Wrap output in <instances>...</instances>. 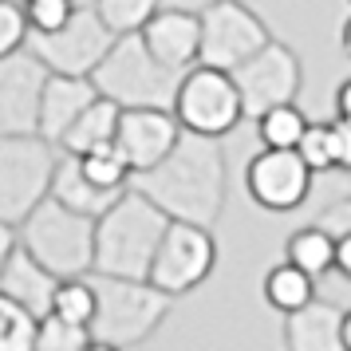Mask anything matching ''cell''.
Segmentation results:
<instances>
[{
	"mask_svg": "<svg viewBox=\"0 0 351 351\" xmlns=\"http://www.w3.org/2000/svg\"><path fill=\"white\" fill-rule=\"evenodd\" d=\"M143 190L170 221L213 225L225 209V154L217 138L182 130L174 150L130 182Z\"/></svg>",
	"mask_w": 351,
	"mask_h": 351,
	"instance_id": "obj_1",
	"label": "cell"
},
{
	"mask_svg": "<svg viewBox=\"0 0 351 351\" xmlns=\"http://www.w3.org/2000/svg\"><path fill=\"white\" fill-rule=\"evenodd\" d=\"M91 348V328L83 324H71V319L56 316H40V328H36V351H83Z\"/></svg>",
	"mask_w": 351,
	"mask_h": 351,
	"instance_id": "obj_27",
	"label": "cell"
},
{
	"mask_svg": "<svg viewBox=\"0 0 351 351\" xmlns=\"http://www.w3.org/2000/svg\"><path fill=\"white\" fill-rule=\"evenodd\" d=\"M51 197L60 202V206L75 209V213H87V217H99V213H107L114 206V197L119 193L111 190H99L91 178L83 174V166L75 154H67L60 150V162H56V174H51Z\"/></svg>",
	"mask_w": 351,
	"mask_h": 351,
	"instance_id": "obj_19",
	"label": "cell"
},
{
	"mask_svg": "<svg viewBox=\"0 0 351 351\" xmlns=\"http://www.w3.org/2000/svg\"><path fill=\"white\" fill-rule=\"evenodd\" d=\"M285 261L300 265L304 272H312V276L319 280L324 272L335 269V237L324 229V225H308V229H300V233L288 237Z\"/></svg>",
	"mask_w": 351,
	"mask_h": 351,
	"instance_id": "obj_22",
	"label": "cell"
},
{
	"mask_svg": "<svg viewBox=\"0 0 351 351\" xmlns=\"http://www.w3.org/2000/svg\"><path fill=\"white\" fill-rule=\"evenodd\" d=\"M332 158H335V170H348L351 174V123L348 119H335L332 123Z\"/></svg>",
	"mask_w": 351,
	"mask_h": 351,
	"instance_id": "obj_32",
	"label": "cell"
},
{
	"mask_svg": "<svg viewBox=\"0 0 351 351\" xmlns=\"http://www.w3.org/2000/svg\"><path fill=\"white\" fill-rule=\"evenodd\" d=\"M343 348L351 351V308L343 312Z\"/></svg>",
	"mask_w": 351,
	"mask_h": 351,
	"instance_id": "obj_38",
	"label": "cell"
},
{
	"mask_svg": "<svg viewBox=\"0 0 351 351\" xmlns=\"http://www.w3.org/2000/svg\"><path fill=\"white\" fill-rule=\"evenodd\" d=\"M296 154L308 162L312 174H324V170H335L332 158V123H308V130L296 143Z\"/></svg>",
	"mask_w": 351,
	"mask_h": 351,
	"instance_id": "obj_29",
	"label": "cell"
},
{
	"mask_svg": "<svg viewBox=\"0 0 351 351\" xmlns=\"http://www.w3.org/2000/svg\"><path fill=\"white\" fill-rule=\"evenodd\" d=\"M99 99V87L91 75H60L51 71L44 83V99H40V134L48 143L60 146V138L67 134V127L80 119L91 103Z\"/></svg>",
	"mask_w": 351,
	"mask_h": 351,
	"instance_id": "obj_16",
	"label": "cell"
},
{
	"mask_svg": "<svg viewBox=\"0 0 351 351\" xmlns=\"http://www.w3.org/2000/svg\"><path fill=\"white\" fill-rule=\"evenodd\" d=\"M119 103L107 95H99L87 111L67 127V134L60 138V150L67 154H87V150H95V146H107L114 143V130H119Z\"/></svg>",
	"mask_w": 351,
	"mask_h": 351,
	"instance_id": "obj_20",
	"label": "cell"
},
{
	"mask_svg": "<svg viewBox=\"0 0 351 351\" xmlns=\"http://www.w3.org/2000/svg\"><path fill=\"white\" fill-rule=\"evenodd\" d=\"M217 265V241L209 233V225L193 221H170L158 241V253L150 265V285L162 288L166 296H182L206 285V276Z\"/></svg>",
	"mask_w": 351,
	"mask_h": 351,
	"instance_id": "obj_9",
	"label": "cell"
},
{
	"mask_svg": "<svg viewBox=\"0 0 351 351\" xmlns=\"http://www.w3.org/2000/svg\"><path fill=\"white\" fill-rule=\"evenodd\" d=\"M312 170L308 162L288 150V146H265L261 154L249 158L245 166V190L261 209H272V213H292L308 202V190H312Z\"/></svg>",
	"mask_w": 351,
	"mask_h": 351,
	"instance_id": "obj_12",
	"label": "cell"
},
{
	"mask_svg": "<svg viewBox=\"0 0 351 351\" xmlns=\"http://www.w3.org/2000/svg\"><path fill=\"white\" fill-rule=\"evenodd\" d=\"M166 225H170V217L143 190L127 186L114 197V206L95 217V261H91V272L146 280Z\"/></svg>",
	"mask_w": 351,
	"mask_h": 351,
	"instance_id": "obj_2",
	"label": "cell"
},
{
	"mask_svg": "<svg viewBox=\"0 0 351 351\" xmlns=\"http://www.w3.org/2000/svg\"><path fill=\"white\" fill-rule=\"evenodd\" d=\"M91 8L103 16V24L114 36H123V32H143V24L158 12V0H95Z\"/></svg>",
	"mask_w": 351,
	"mask_h": 351,
	"instance_id": "obj_28",
	"label": "cell"
},
{
	"mask_svg": "<svg viewBox=\"0 0 351 351\" xmlns=\"http://www.w3.org/2000/svg\"><path fill=\"white\" fill-rule=\"evenodd\" d=\"M332 237H339V233H351V197H343V202H335V206H328L324 213H319V221Z\"/></svg>",
	"mask_w": 351,
	"mask_h": 351,
	"instance_id": "obj_33",
	"label": "cell"
},
{
	"mask_svg": "<svg viewBox=\"0 0 351 351\" xmlns=\"http://www.w3.org/2000/svg\"><path fill=\"white\" fill-rule=\"evenodd\" d=\"M60 276L51 269H44L24 245H16V253L8 256V265L0 269V292H8L12 300H20L32 316H48L51 296H56Z\"/></svg>",
	"mask_w": 351,
	"mask_h": 351,
	"instance_id": "obj_18",
	"label": "cell"
},
{
	"mask_svg": "<svg viewBox=\"0 0 351 351\" xmlns=\"http://www.w3.org/2000/svg\"><path fill=\"white\" fill-rule=\"evenodd\" d=\"M233 83L241 91L245 119H261L269 107H280V103L296 99V91H300V60L288 44L269 40L253 60H245L233 71Z\"/></svg>",
	"mask_w": 351,
	"mask_h": 351,
	"instance_id": "obj_11",
	"label": "cell"
},
{
	"mask_svg": "<svg viewBox=\"0 0 351 351\" xmlns=\"http://www.w3.org/2000/svg\"><path fill=\"white\" fill-rule=\"evenodd\" d=\"M75 158H80L83 174L91 178L99 190L123 193V190H127V182L134 178V174H130V166H127V158H123V150H119L114 143L95 146V150H87V154H75Z\"/></svg>",
	"mask_w": 351,
	"mask_h": 351,
	"instance_id": "obj_24",
	"label": "cell"
},
{
	"mask_svg": "<svg viewBox=\"0 0 351 351\" xmlns=\"http://www.w3.org/2000/svg\"><path fill=\"white\" fill-rule=\"evenodd\" d=\"M114 44V32L103 24L95 8H75L71 20L56 32H28V48L60 75H91L99 60Z\"/></svg>",
	"mask_w": 351,
	"mask_h": 351,
	"instance_id": "obj_10",
	"label": "cell"
},
{
	"mask_svg": "<svg viewBox=\"0 0 351 351\" xmlns=\"http://www.w3.org/2000/svg\"><path fill=\"white\" fill-rule=\"evenodd\" d=\"M16 233H20V245L44 269L56 272L60 280L91 272V261H95V217L60 206L51 193L16 225Z\"/></svg>",
	"mask_w": 351,
	"mask_h": 351,
	"instance_id": "obj_5",
	"label": "cell"
},
{
	"mask_svg": "<svg viewBox=\"0 0 351 351\" xmlns=\"http://www.w3.org/2000/svg\"><path fill=\"white\" fill-rule=\"evenodd\" d=\"M174 114L182 130L209 134V138H225L229 130H237L241 119H245V107H241V91L233 83V71L206 67V64L186 67L174 91Z\"/></svg>",
	"mask_w": 351,
	"mask_h": 351,
	"instance_id": "obj_7",
	"label": "cell"
},
{
	"mask_svg": "<svg viewBox=\"0 0 351 351\" xmlns=\"http://www.w3.org/2000/svg\"><path fill=\"white\" fill-rule=\"evenodd\" d=\"M339 48H343V56L351 60V16L343 20V32H339Z\"/></svg>",
	"mask_w": 351,
	"mask_h": 351,
	"instance_id": "obj_37",
	"label": "cell"
},
{
	"mask_svg": "<svg viewBox=\"0 0 351 351\" xmlns=\"http://www.w3.org/2000/svg\"><path fill=\"white\" fill-rule=\"evenodd\" d=\"M285 343L292 351H343V312L335 304L308 300L285 316Z\"/></svg>",
	"mask_w": 351,
	"mask_h": 351,
	"instance_id": "obj_17",
	"label": "cell"
},
{
	"mask_svg": "<svg viewBox=\"0 0 351 351\" xmlns=\"http://www.w3.org/2000/svg\"><path fill=\"white\" fill-rule=\"evenodd\" d=\"M60 146L44 134H0V217L20 225L51 190Z\"/></svg>",
	"mask_w": 351,
	"mask_h": 351,
	"instance_id": "obj_6",
	"label": "cell"
},
{
	"mask_svg": "<svg viewBox=\"0 0 351 351\" xmlns=\"http://www.w3.org/2000/svg\"><path fill=\"white\" fill-rule=\"evenodd\" d=\"M95 304H99V296H95V285H91V272H87V276H64V280L56 285V296H51V312L71 319V324L91 328Z\"/></svg>",
	"mask_w": 351,
	"mask_h": 351,
	"instance_id": "obj_23",
	"label": "cell"
},
{
	"mask_svg": "<svg viewBox=\"0 0 351 351\" xmlns=\"http://www.w3.org/2000/svg\"><path fill=\"white\" fill-rule=\"evenodd\" d=\"M16 245H20V233H16V225H12V221H4V217H0V269L8 265V256L16 253Z\"/></svg>",
	"mask_w": 351,
	"mask_h": 351,
	"instance_id": "obj_34",
	"label": "cell"
},
{
	"mask_svg": "<svg viewBox=\"0 0 351 351\" xmlns=\"http://www.w3.org/2000/svg\"><path fill=\"white\" fill-rule=\"evenodd\" d=\"M75 8H80L75 0H24V12H28V28L32 32H56V28H64Z\"/></svg>",
	"mask_w": 351,
	"mask_h": 351,
	"instance_id": "obj_30",
	"label": "cell"
},
{
	"mask_svg": "<svg viewBox=\"0 0 351 351\" xmlns=\"http://www.w3.org/2000/svg\"><path fill=\"white\" fill-rule=\"evenodd\" d=\"M178 138H182V123L170 107H123L119 111L114 146L123 150L130 174H143L150 166H158L174 150Z\"/></svg>",
	"mask_w": 351,
	"mask_h": 351,
	"instance_id": "obj_14",
	"label": "cell"
},
{
	"mask_svg": "<svg viewBox=\"0 0 351 351\" xmlns=\"http://www.w3.org/2000/svg\"><path fill=\"white\" fill-rule=\"evenodd\" d=\"M335 119H348L351 123V80H343L339 91H335Z\"/></svg>",
	"mask_w": 351,
	"mask_h": 351,
	"instance_id": "obj_36",
	"label": "cell"
},
{
	"mask_svg": "<svg viewBox=\"0 0 351 351\" xmlns=\"http://www.w3.org/2000/svg\"><path fill=\"white\" fill-rule=\"evenodd\" d=\"M95 285V319H91V348H134L146 335L158 332V324L170 312V300L162 288L150 280H130V276H99Z\"/></svg>",
	"mask_w": 351,
	"mask_h": 351,
	"instance_id": "obj_3",
	"label": "cell"
},
{
	"mask_svg": "<svg viewBox=\"0 0 351 351\" xmlns=\"http://www.w3.org/2000/svg\"><path fill=\"white\" fill-rule=\"evenodd\" d=\"M197 16H202L197 64H206V67L237 71L245 60H253L256 51L272 40L265 20L256 16L245 0H213Z\"/></svg>",
	"mask_w": 351,
	"mask_h": 351,
	"instance_id": "obj_8",
	"label": "cell"
},
{
	"mask_svg": "<svg viewBox=\"0 0 351 351\" xmlns=\"http://www.w3.org/2000/svg\"><path fill=\"white\" fill-rule=\"evenodd\" d=\"M48 67L28 44L12 56H0V134H40V99Z\"/></svg>",
	"mask_w": 351,
	"mask_h": 351,
	"instance_id": "obj_13",
	"label": "cell"
},
{
	"mask_svg": "<svg viewBox=\"0 0 351 351\" xmlns=\"http://www.w3.org/2000/svg\"><path fill=\"white\" fill-rule=\"evenodd\" d=\"M143 44L150 48L154 60H162L174 71L197 64V48H202V16L197 12H182V8H158L154 16L143 24Z\"/></svg>",
	"mask_w": 351,
	"mask_h": 351,
	"instance_id": "obj_15",
	"label": "cell"
},
{
	"mask_svg": "<svg viewBox=\"0 0 351 351\" xmlns=\"http://www.w3.org/2000/svg\"><path fill=\"white\" fill-rule=\"evenodd\" d=\"M335 272L351 280V233H339L335 237Z\"/></svg>",
	"mask_w": 351,
	"mask_h": 351,
	"instance_id": "obj_35",
	"label": "cell"
},
{
	"mask_svg": "<svg viewBox=\"0 0 351 351\" xmlns=\"http://www.w3.org/2000/svg\"><path fill=\"white\" fill-rule=\"evenodd\" d=\"M28 12L24 4H12V0H0V56H12L28 44Z\"/></svg>",
	"mask_w": 351,
	"mask_h": 351,
	"instance_id": "obj_31",
	"label": "cell"
},
{
	"mask_svg": "<svg viewBox=\"0 0 351 351\" xmlns=\"http://www.w3.org/2000/svg\"><path fill=\"white\" fill-rule=\"evenodd\" d=\"M265 300H269L272 312L288 316V312L304 308L308 300H316V276L304 272L300 265H292V261H280L265 276Z\"/></svg>",
	"mask_w": 351,
	"mask_h": 351,
	"instance_id": "obj_21",
	"label": "cell"
},
{
	"mask_svg": "<svg viewBox=\"0 0 351 351\" xmlns=\"http://www.w3.org/2000/svg\"><path fill=\"white\" fill-rule=\"evenodd\" d=\"M304 130H308V119H304V111L296 103L269 107V111L256 119V134H261L265 146H288V150H296Z\"/></svg>",
	"mask_w": 351,
	"mask_h": 351,
	"instance_id": "obj_26",
	"label": "cell"
},
{
	"mask_svg": "<svg viewBox=\"0 0 351 351\" xmlns=\"http://www.w3.org/2000/svg\"><path fill=\"white\" fill-rule=\"evenodd\" d=\"M36 328L40 316H32L8 292H0V351H36Z\"/></svg>",
	"mask_w": 351,
	"mask_h": 351,
	"instance_id": "obj_25",
	"label": "cell"
},
{
	"mask_svg": "<svg viewBox=\"0 0 351 351\" xmlns=\"http://www.w3.org/2000/svg\"><path fill=\"white\" fill-rule=\"evenodd\" d=\"M99 95L114 99L119 107H170L174 111V91L182 83V71L166 67L150 56L143 44V32L114 36L107 56L91 71Z\"/></svg>",
	"mask_w": 351,
	"mask_h": 351,
	"instance_id": "obj_4",
	"label": "cell"
}]
</instances>
